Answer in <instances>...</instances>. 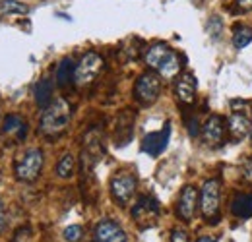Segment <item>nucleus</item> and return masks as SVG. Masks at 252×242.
Returning <instances> with one entry per match:
<instances>
[{"mask_svg":"<svg viewBox=\"0 0 252 242\" xmlns=\"http://www.w3.org/2000/svg\"><path fill=\"white\" fill-rule=\"evenodd\" d=\"M72 121V107L66 99H55L47 109H43L39 132L47 138H59Z\"/></svg>","mask_w":252,"mask_h":242,"instance_id":"obj_1","label":"nucleus"},{"mask_svg":"<svg viewBox=\"0 0 252 242\" xmlns=\"http://www.w3.org/2000/svg\"><path fill=\"white\" fill-rule=\"evenodd\" d=\"M103 66H105V60H103L101 55H97L94 51H92V53H86V55L80 59V62L76 64V70H74V84H76L78 88H88V86H92L95 80L99 78Z\"/></svg>","mask_w":252,"mask_h":242,"instance_id":"obj_2","label":"nucleus"},{"mask_svg":"<svg viewBox=\"0 0 252 242\" xmlns=\"http://www.w3.org/2000/svg\"><path fill=\"white\" fill-rule=\"evenodd\" d=\"M161 95V76L156 72H144L134 84V97L140 105L150 107Z\"/></svg>","mask_w":252,"mask_h":242,"instance_id":"obj_3","label":"nucleus"},{"mask_svg":"<svg viewBox=\"0 0 252 242\" xmlns=\"http://www.w3.org/2000/svg\"><path fill=\"white\" fill-rule=\"evenodd\" d=\"M45 165V157L41 150H30L16 163V179L20 182H35L39 179Z\"/></svg>","mask_w":252,"mask_h":242,"instance_id":"obj_4","label":"nucleus"},{"mask_svg":"<svg viewBox=\"0 0 252 242\" xmlns=\"http://www.w3.org/2000/svg\"><path fill=\"white\" fill-rule=\"evenodd\" d=\"M136 188H138V179H136V175H132L128 171L117 173L111 179V196L123 208L132 202V198L136 194Z\"/></svg>","mask_w":252,"mask_h":242,"instance_id":"obj_5","label":"nucleus"},{"mask_svg":"<svg viewBox=\"0 0 252 242\" xmlns=\"http://www.w3.org/2000/svg\"><path fill=\"white\" fill-rule=\"evenodd\" d=\"M220 206H221V188L218 179H210L204 182L202 190H200V210L202 215L212 221L214 217L220 215Z\"/></svg>","mask_w":252,"mask_h":242,"instance_id":"obj_6","label":"nucleus"},{"mask_svg":"<svg viewBox=\"0 0 252 242\" xmlns=\"http://www.w3.org/2000/svg\"><path fill=\"white\" fill-rule=\"evenodd\" d=\"M159 204L152 196H142L134 208H132V219L140 229H150L158 223L159 219Z\"/></svg>","mask_w":252,"mask_h":242,"instance_id":"obj_7","label":"nucleus"},{"mask_svg":"<svg viewBox=\"0 0 252 242\" xmlns=\"http://www.w3.org/2000/svg\"><path fill=\"white\" fill-rule=\"evenodd\" d=\"M198 206H200V192L196 190V186L187 184L181 190V196H179V202H177V215L183 221H192Z\"/></svg>","mask_w":252,"mask_h":242,"instance_id":"obj_8","label":"nucleus"},{"mask_svg":"<svg viewBox=\"0 0 252 242\" xmlns=\"http://www.w3.org/2000/svg\"><path fill=\"white\" fill-rule=\"evenodd\" d=\"M94 242H128V237L117 221L101 219L94 229Z\"/></svg>","mask_w":252,"mask_h":242,"instance_id":"obj_9","label":"nucleus"},{"mask_svg":"<svg viewBox=\"0 0 252 242\" xmlns=\"http://www.w3.org/2000/svg\"><path fill=\"white\" fill-rule=\"evenodd\" d=\"M169 138H171V124L167 122V124H165L161 130H158V132L146 134V138L142 140V151H146L150 157H158V155H161V151L167 148Z\"/></svg>","mask_w":252,"mask_h":242,"instance_id":"obj_10","label":"nucleus"},{"mask_svg":"<svg viewBox=\"0 0 252 242\" xmlns=\"http://www.w3.org/2000/svg\"><path fill=\"white\" fill-rule=\"evenodd\" d=\"M202 138H204V144L210 146V148H218L223 144V138H225V121L221 119L220 115H212L208 121L204 122L202 126Z\"/></svg>","mask_w":252,"mask_h":242,"instance_id":"obj_11","label":"nucleus"},{"mask_svg":"<svg viewBox=\"0 0 252 242\" xmlns=\"http://www.w3.org/2000/svg\"><path fill=\"white\" fill-rule=\"evenodd\" d=\"M227 130L235 142L245 140L252 130V117H247L241 111H233V115L227 119Z\"/></svg>","mask_w":252,"mask_h":242,"instance_id":"obj_12","label":"nucleus"},{"mask_svg":"<svg viewBox=\"0 0 252 242\" xmlns=\"http://www.w3.org/2000/svg\"><path fill=\"white\" fill-rule=\"evenodd\" d=\"M101 155H103L101 136L94 130L86 136V144H84V151H82V165H86L88 169H94L95 163L101 159Z\"/></svg>","mask_w":252,"mask_h":242,"instance_id":"obj_13","label":"nucleus"},{"mask_svg":"<svg viewBox=\"0 0 252 242\" xmlns=\"http://www.w3.org/2000/svg\"><path fill=\"white\" fill-rule=\"evenodd\" d=\"M2 134L14 138L16 142H24L28 136V122L20 115H8L2 122Z\"/></svg>","mask_w":252,"mask_h":242,"instance_id":"obj_14","label":"nucleus"},{"mask_svg":"<svg viewBox=\"0 0 252 242\" xmlns=\"http://www.w3.org/2000/svg\"><path fill=\"white\" fill-rule=\"evenodd\" d=\"M175 93H177L181 103L192 105L194 99H196V78L190 72L181 74L179 80H177V86H175Z\"/></svg>","mask_w":252,"mask_h":242,"instance_id":"obj_15","label":"nucleus"},{"mask_svg":"<svg viewBox=\"0 0 252 242\" xmlns=\"http://www.w3.org/2000/svg\"><path fill=\"white\" fill-rule=\"evenodd\" d=\"M132 130H134V115L130 111H125L117 119V130H115V144L119 148L126 146L132 140Z\"/></svg>","mask_w":252,"mask_h":242,"instance_id":"obj_16","label":"nucleus"},{"mask_svg":"<svg viewBox=\"0 0 252 242\" xmlns=\"http://www.w3.org/2000/svg\"><path fill=\"white\" fill-rule=\"evenodd\" d=\"M171 51H173V49H171L169 45H165V43H156V45H152V47L146 51V55H144V62H146V66L158 72L159 66H161L163 60L169 57V53H171Z\"/></svg>","mask_w":252,"mask_h":242,"instance_id":"obj_17","label":"nucleus"},{"mask_svg":"<svg viewBox=\"0 0 252 242\" xmlns=\"http://www.w3.org/2000/svg\"><path fill=\"white\" fill-rule=\"evenodd\" d=\"M33 95H35V103L39 109H47L51 103H53V80L49 78H43L35 84V90H33Z\"/></svg>","mask_w":252,"mask_h":242,"instance_id":"obj_18","label":"nucleus"},{"mask_svg":"<svg viewBox=\"0 0 252 242\" xmlns=\"http://www.w3.org/2000/svg\"><path fill=\"white\" fill-rule=\"evenodd\" d=\"M231 212L237 219L247 221L252 217V196L251 194H237L231 204Z\"/></svg>","mask_w":252,"mask_h":242,"instance_id":"obj_19","label":"nucleus"},{"mask_svg":"<svg viewBox=\"0 0 252 242\" xmlns=\"http://www.w3.org/2000/svg\"><path fill=\"white\" fill-rule=\"evenodd\" d=\"M181 68H183L181 57H179L175 51H171L169 57H167V59L163 60V64L159 66L158 74L161 78H165V80H175V78L181 74Z\"/></svg>","mask_w":252,"mask_h":242,"instance_id":"obj_20","label":"nucleus"},{"mask_svg":"<svg viewBox=\"0 0 252 242\" xmlns=\"http://www.w3.org/2000/svg\"><path fill=\"white\" fill-rule=\"evenodd\" d=\"M74 70H76V66H74L72 59H64L57 68V86L66 88L68 84H72L74 82Z\"/></svg>","mask_w":252,"mask_h":242,"instance_id":"obj_21","label":"nucleus"},{"mask_svg":"<svg viewBox=\"0 0 252 242\" xmlns=\"http://www.w3.org/2000/svg\"><path fill=\"white\" fill-rule=\"evenodd\" d=\"M74 173H76V157L72 153H64L61 161L57 163V177L68 181L74 177Z\"/></svg>","mask_w":252,"mask_h":242,"instance_id":"obj_22","label":"nucleus"},{"mask_svg":"<svg viewBox=\"0 0 252 242\" xmlns=\"http://www.w3.org/2000/svg\"><path fill=\"white\" fill-rule=\"evenodd\" d=\"M0 12L6 16H26L30 12V6L22 0H0Z\"/></svg>","mask_w":252,"mask_h":242,"instance_id":"obj_23","label":"nucleus"},{"mask_svg":"<svg viewBox=\"0 0 252 242\" xmlns=\"http://www.w3.org/2000/svg\"><path fill=\"white\" fill-rule=\"evenodd\" d=\"M252 43V30L247 26H237L233 33V45L235 49H245Z\"/></svg>","mask_w":252,"mask_h":242,"instance_id":"obj_24","label":"nucleus"},{"mask_svg":"<svg viewBox=\"0 0 252 242\" xmlns=\"http://www.w3.org/2000/svg\"><path fill=\"white\" fill-rule=\"evenodd\" d=\"M84 237V229L80 225H70L64 229V239L66 242H80Z\"/></svg>","mask_w":252,"mask_h":242,"instance_id":"obj_25","label":"nucleus"},{"mask_svg":"<svg viewBox=\"0 0 252 242\" xmlns=\"http://www.w3.org/2000/svg\"><path fill=\"white\" fill-rule=\"evenodd\" d=\"M208 31H210V35H212L214 39L220 37L221 31H223V22H221L220 16H212V20H210V24H208Z\"/></svg>","mask_w":252,"mask_h":242,"instance_id":"obj_26","label":"nucleus"},{"mask_svg":"<svg viewBox=\"0 0 252 242\" xmlns=\"http://www.w3.org/2000/svg\"><path fill=\"white\" fill-rule=\"evenodd\" d=\"M171 242H190L189 233L185 229H173L171 233Z\"/></svg>","mask_w":252,"mask_h":242,"instance_id":"obj_27","label":"nucleus"},{"mask_svg":"<svg viewBox=\"0 0 252 242\" xmlns=\"http://www.w3.org/2000/svg\"><path fill=\"white\" fill-rule=\"evenodd\" d=\"M14 242H32V231L30 229H20L14 237Z\"/></svg>","mask_w":252,"mask_h":242,"instance_id":"obj_28","label":"nucleus"},{"mask_svg":"<svg viewBox=\"0 0 252 242\" xmlns=\"http://www.w3.org/2000/svg\"><path fill=\"white\" fill-rule=\"evenodd\" d=\"M243 177H245V181L252 184V157H249V159L243 163Z\"/></svg>","mask_w":252,"mask_h":242,"instance_id":"obj_29","label":"nucleus"},{"mask_svg":"<svg viewBox=\"0 0 252 242\" xmlns=\"http://www.w3.org/2000/svg\"><path fill=\"white\" fill-rule=\"evenodd\" d=\"M6 225H8V219H6V208H4V204H2V200H0V235L4 233Z\"/></svg>","mask_w":252,"mask_h":242,"instance_id":"obj_30","label":"nucleus"},{"mask_svg":"<svg viewBox=\"0 0 252 242\" xmlns=\"http://www.w3.org/2000/svg\"><path fill=\"white\" fill-rule=\"evenodd\" d=\"M252 0H237V12H251Z\"/></svg>","mask_w":252,"mask_h":242,"instance_id":"obj_31","label":"nucleus"},{"mask_svg":"<svg viewBox=\"0 0 252 242\" xmlns=\"http://www.w3.org/2000/svg\"><path fill=\"white\" fill-rule=\"evenodd\" d=\"M198 132H200V128H198V119H192L189 121V134L192 138H196L198 136Z\"/></svg>","mask_w":252,"mask_h":242,"instance_id":"obj_32","label":"nucleus"},{"mask_svg":"<svg viewBox=\"0 0 252 242\" xmlns=\"http://www.w3.org/2000/svg\"><path fill=\"white\" fill-rule=\"evenodd\" d=\"M196 242H218L216 239H212V237H202V239H198Z\"/></svg>","mask_w":252,"mask_h":242,"instance_id":"obj_33","label":"nucleus"}]
</instances>
